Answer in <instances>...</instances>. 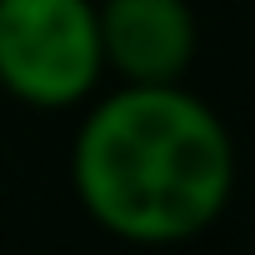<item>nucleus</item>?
<instances>
[{"label": "nucleus", "instance_id": "3", "mask_svg": "<svg viewBox=\"0 0 255 255\" xmlns=\"http://www.w3.org/2000/svg\"><path fill=\"white\" fill-rule=\"evenodd\" d=\"M100 65L120 85H180L200 25L190 0H95Z\"/></svg>", "mask_w": 255, "mask_h": 255}, {"label": "nucleus", "instance_id": "2", "mask_svg": "<svg viewBox=\"0 0 255 255\" xmlns=\"http://www.w3.org/2000/svg\"><path fill=\"white\" fill-rule=\"evenodd\" d=\"M105 80L95 0H0V90L70 110Z\"/></svg>", "mask_w": 255, "mask_h": 255}, {"label": "nucleus", "instance_id": "1", "mask_svg": "<svg viewBox=\"0 0 255 255\" xmlns=\"http://www.w3.org/2000/svg\"><path fill=\"white\" fill-rule=\"evenodd\" d=\"M85 215L125 245H185L235 195V140L185 85H115L70 145Z\"/></svg>", "mask_w": 255, "mask_h": 255}]
</instances>
